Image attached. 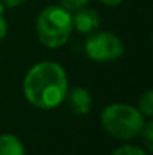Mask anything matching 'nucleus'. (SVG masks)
I'll return each mask as SVG.
<instances>
[{
  "instance_id": "20e7f679",
  "label": "nucleus",
  "mask_w": 153,
  "mask_h": 155,
  "mask_svg": "<svg viewBox=\"0 0 153 155\" xmlns=\"http://www.w3.org/2000/svg\"><path fill=\"white\" fill-rule=\"evenodd\" d=\"M84 53L93 62H113L123 56L125 44L110 30H95L84 42Z\"/></svg>"
},
{
  "instance_id": "6e6552de",
  "label": "nucleus",
  "mask_w": 153,
  "mask_h": 155,
  "mask_svg": "<svg viewBox=\"0 0 153 155\" xmlns=\"http://www.w3.org/2000/svg\"><path fill=\"white\" fill-rule=\"evenodd\" d=\"M137 108L141 111V114L146 119H152L153 116V91L147 89L138 97V105Z\"/></svg>"
},
{
  "instance_id": "f8f14e48",
  "label": "nucleus",
  "mask_w": 153,
  "mask_h": 155,
  "mask_svg": "<svg viewBox=\"0 0 153 155\" xmlns=\"http://www.w3.org/2000/svg\"><path fill=\"white\" fill-rule=\"evenodd\" d=\"M8 35V21L5 18V15L0 12V41L5 39Z\"/></svg>"
},
{
  "instance_id": "4468645a",
  "label": "nucleus",
  "mask_w": 153,
  "mask_h": 155,
  "mask_svg": "<svg viewBox=\"0 0 153 155\" xmlns=\"http://www.w3.org/2000/svg\"><path fill=\"white\" fill-rule=\"evenodd\" d=\"M102 5H105V6H110V8H113V6H119L123 0H99Z\"/></svg>"
},
{
  "instance_id": "423d86ee",
  "label": "nucleus",
  "mask_w": 153,
  "mask_h": 155,
  "mask_svg": "<svg viewBox=\"0 0 153 155\" xmlns=\"http://www.w3.org/2000/svg\"><path fill=\"white\" fill-rule=\"evenodd\" d=\"M101 26V17L96 9L93 8H81L77 9L72 15V27L83 35H89L95 30H98Z\"/></svg>"
},
{
  "instance_id": "0eeeda50",
  "label": "nucleus",
  "mask_w": 153,
  "mask_h": 155,
  "mask_svg": "<svg viewBox=\"0 0 153 155\" xmlns=\"http://www.w3.org/2000/svg\"><path fill=\"white\" fill-rule=\"evenodd\" d=\"M0 155H26L24 143L15 134H0Z\"/></svg>"
},
{
  "instance_id": "f257e3e1",
  "label": "nucleus",
  "mask_w": 153,
  "mask_h": 155,
  "mask_svg": "<svg viewBox=\"0 0 153 155\" xmlns=\"http://www.w3.org/2000/svg\"><path fill=\"white\" fill-rule=\"evenodd\" d=\"M69 80L65 68L53 60L33 65L24 75L23 94L27 103L41 110H53L65 103Z\"/></svg>"
},
{
  "instance_id": "7ed1b4c3",
  "label": "nucleus",
  "mask_w": 153,
  "mask_h": 155,
  "mask_svg": "<svg viewBox=\"0 0 153 155\" xmlns=\"http://www.w3.org/2000/svg\"><path fill=\"white\" fill-rule=\"evenodd\" d=\"M72 12L60 5L44 8L36 18V35L39 42L51 50L63 47L72 35Z\"/></svg>"
},
{
  "instance_id": "39448f33",
  "label": "nucleus",
  "mask_w": 153,
  "mask_h": 155,
  "mask_svg": "<svg viewBox=\"0 0 153 155\" xmlns=\"http://www.w3.org/2000/svg\"><path fill=\"white\" fill-rule=\"evenodd\" d=\"M65 103L68 104L69 110L74 114H77V116H86L92 110L93 98H92L90 92L86 87L75 86L72 89H68L66 97H65Z\"/></svg>"
},
{
  "instance_id": "9d476101",
  "label": "nucleus",
  "mask_w": 153,
  "mask_h": 155,
  "mask_svg": "<svg viewBox=\"0 0 153 155\" xmlns=\"http://www.w3.org/2000/svg\"><path fill=\"white\" fill-rule=\"evenodd\" d=\"M111 155H150L146 149L137 146V145H129V143H125L119 148H116Z\"/></svg>"
},
{
  "instance_id": "1a4fd4ad",
  "label": "nucleus",
  "mask_w": 153,
  "mask_h": 155,
  "mask_svg": "<svg viewBox=\"0 0 153 155\" xmlns=\"http://www.w3.org/2000/svg\"><path fill=\"white\" fill-rule=\"evenodd\" d=\"M141 140H143V145H144V149L150 154L153 151V122L152 119H146L141 131H140V136Z\"/></svg>"
},
{
  "instance_id": "ddd939ff",
  "label": "nucleus",
  "mask_w": 153,
  "mask_h": 155,
  "mask_svg": "<svg viewBox=\"0 0 153 155\" xmlns=\"http://www.w3.org/2000/svg\"><path fill=\"white\" fill-rule=\"evenodd\" d=\"M0 3H3L5 8H17L26 3V0H0Z\"/></svg>"
},
{
  "instance_id": "f03ea898",
  "label": "nucleus",
  "mask_w": 153,
  "mask_h": 155,
  "mask_svg": "<svg viewBox=\"0 0 153 155\" xmlns=\"http://www.w3.org/2000/svg\"><path fill=\"white\" fill-rule=\"evenodd\" d=\"M99 122L102 130L110 137L120 142H129L140 136L146 117L135 105L113 103L108 104L101 111Z\"/></svg>"
},
{
  "instance_id": "9b49d317",
  "label": "nucleus",
  "mask_w": 153,
  "mask_h": 155,
  "mask_svg": "<svg viewBox=\"0 0 153 155\" xmlns=\"http://www.w3.org/2000/svg\"><path fill=\"white\" fill-rule=\"evenodd\" d=\"M59 2H60V6H63L69 12H75L77 9L87 6L90 0H59Z\"/></svg>"
}]
</instances>
